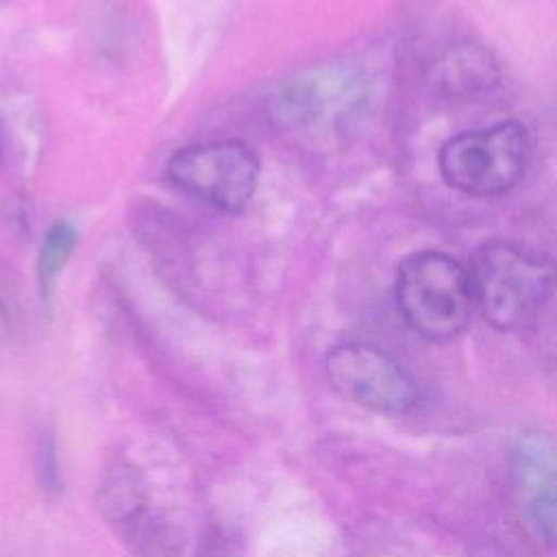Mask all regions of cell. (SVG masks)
<instances>
[{"label": "cell", "instance_id": "cell-1", "mask_svg": "<svg viewBox=\"0 0 557 557\" xmlns=\"http://www.w3.org/2000/svg\"><path fill=\"white\" fill-rule=\"evenodd\" d=\"M474 309L498 331L529 329L557 287L555 263L516 242L490 239L468 263Z\"/></svg>", "mask_w": 557, "mask_h": 557}, {"label": "cell", "instance_id": "cell-2", "mask_svg": "<svg viewBox=\"0 0 557 557\" xmlns=\"http://www.w3.org/2000/svg\"><path fill=\"white\" fill-rule=\"evenodd\" d=\"M366 102L363 76L350 65L329 63L285 81L270 100V115L292 139L322 146L352 131Z\"/></svg>", "mask_w": 557, "mask_h": 557}, {"label": "cell", "instance_id": "cell-3", "mask_svg": "<svg viewBox=\"0 0 557 557\" xmlns=\"http://www.w3.org/2000/svg\"><path fill=\"white\" fill-rule=\"evenodd\" d=\"M396 307L405 324L429 342L459 337L474 311L468 268L442 250H418L396 272Z\"/></svg>", "mask_w": 557, "mask_h": 557}, {"label": "cell", "instance_id": "cell-4", "mask_svg": "<svg viewBox=\"0 0 557 557\" xmlns=\"http://www.w3.org/2000/svg\"><path fill=\"white\" fill-rule=\"evenodd\" d=\"M531 141L527 128L516 122H498L487 128L463 131L440 148L437 168L442 178L479 198L503 196L524 176Z\"/></svg>", "mask_w": 557, "mask_h": 557}, {"label": "cell", "instance_id": "cell-5", "mask_svg": "<svg viewBox=\"0 0 557 557\" xmlns=\"http://www.w3.org/2000/svg\"><path fill=\"white\" fill-rule=\"evenodd\" d=\"M168 178L187 196L224 213H237L255 196L259 157L237 139L178 148L165 163Z\"/></svg>", "mask_w": 557, "mask_h": 557}, {"label": "cell", "instance_id": "cell-6", "mask_svg": "<svg viewBox=\"0 0 557 557\" xmlns=\"http://www.w3.org/2000/svg\"><path fill=\"white\" fill-rule=\"evenodd\" d=\"M329 385L348 403L381 416H405L418 403L409 372L383 348L366 342H344L324 357Z\"/></svg>", "mask_w": 557, "mask_h": 557}, {"label": "cell", "instance_id": "cell-7", "mask_svg": "<svg viewBox=\"0 0 557 557\" xmlns=\"http://www.w3.org/2000/svg\"><path fill=\"white\" fill-rule=\"evenodd\" d=\"M509 483L518 516L542 546L557 553V435L522 431L509 453Z\"/></svg>", "mask_w": 557, "mask_h": 557}, {"label": "cell", "instance_id": "cell-8", "mask_svg": "<svg viewBox=\"0 0 557 557\" xmlns=\"http://www.w3.org/2000/svg\"><path fill=\"white\" fill-rule=\"evenodd\" d=\"M437 81L446 94L472 96L490 91L498 83V67L487 50L461 44L437 63Z\"/></svg>", "mask_w": 557, "mask_h": 557}, {"label": "cell", "instance_id": "cell-9", "mask_svg": "<svg viewBox=\"0 0 557 557\" xmlns=\"http://www.w3.org/2000/svg\"><path fill=\"white\" fill-rule=\"evenodd\" d=\"M76 244H78V233L72 222L57 220L48 226V231L41 239L37 265H35L37 285H39V294H41L44 302H48L52 298L54 283H57L59 274L63 272V268L67 265V261L72 259Z\"/></svg>", "mask_w": 557, "mask_h": 557}, {"label": "cell", "instance_id": "cell-10", "mask_svg": "<svg viewBox=\"0 0 557 557\" xmlns=\"http://www.w3.org/2000/svg\"><path fill=\"white\" fill-rule=\"evenodd\" d=\"M196 557H235V548L228 535H224L220 529H213L205 535Z\"/></svg>", "mask_w": 557, "mask_h": 557}, {"label": "cell", "instance_id": "cell-11", "mask_svg": "<svg viewBox=\"0 0 557 557\" xmlns=\"http://www.w3.org/2000/svg\"><path fill=\"white\" fill-rule=\"evenodd\" d=\"M11 337V315L4 307V302L0 300V346Z\"/></svg>", "mask_w": 557, "mask_h": 557}, {"label": "cell", "instance_id": "cell-12", "mask_svg": "<svg viewBox=\"0 0 557 557\" xmlns=\"http://www.w3.org/2000/svg\"><path fill=\"white\" fill-rule=\"evenodd\" d=\"M2 161H4V135L0 128V168H2Z\"/></svg>", "mask_w": 557, "mask_h": 557}, {"label": "cell", "instance_id": "cell-13", "mask_svg": "<svg viewBox=\"0 0 557 557\" xmlns=\"http://www.w3.org/2000/svg\"><path fill=\"white\" fill-rule=\"evenodd\" d=\"M0 2H4V0H0Z\"/></svg>", "mask_w": 557, "mask_h": 557}]
</instances>
